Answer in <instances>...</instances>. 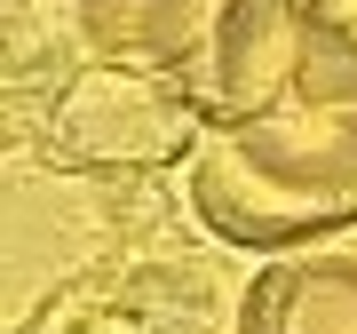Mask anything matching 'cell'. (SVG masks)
<instances>
[{
  "label": "cell",
  "instance_id": "obj_5",
  "mask_svg": "<svg viewBox=\"0 0 357 334\" xmlns=\"http://www.w3.org/2000/svg\"><path fill=\"white\" fill-rule=\"evenodd\" d=\"M230 334H357V231L270 255L238 286Z\"/></svg>",
  "mask_w": 357,
  "mask_h": 334
},
{
  "label": "cell",
  "instance_id": "obj_2",
  "mask_svg": "<svg viewBox=\"0 0 357 334\" xmlns=\"http://www.w3.org/2000/svg\"><path fill=\"white\" fill-rule=\"evenodd\" d=\"M8 136L56 175H159L206 143V103L167 64H128V56L79 48L64 80L24 119H8Z\"/></svg>",
  "mask_w": 357,
  "mask_h": 334
},
{
  "label": "cell",
  "instance_id": "obj_3",
  "mask_svg": "<svg viewBox=\"0 0 357 334\" xmlns=\"http://www.w3.org/2000/svg\"><path fill=\"white\" fill-rule=\"evenodd\" d=\"M222 279L230 270H215L191 247H128L72 270L16 334H222L238 326Z\"/></svg>",
  "mask_w": 357,
  "mask_h": 334
},
{
  "label": "cell",
  "instance_id": "obj_7",
  "mask_svg": "<svg viewBox=\"0 0 357 334\" xmlns=\"http://www.w3.org/2000/svg\"><path fill=\"white\" fill-rule=\"evenodd\" d=\"M294 103L357 128V0H310V40H302Z\"/></svg>",
  "mask_w": 357,
  "mask_h": 334
},
{
  "label": "cell",
  "instance_id": "obj_1",
  "mask_svg": "<svg viewBox=\"0 0 357 334\" xmlns=\"http://www.w3.org/2000/svg\"><path fill=\"white\" fill-rule=\"evenodd\" d=\"M191 215L206 239L246 255H294L357 231V128L310 103L206 128L191 152Z\"/></svg>",
  "mask_w": 357,
  "mask_h": 334
},
{
  "label": "cell",
  "instance_id": "obj_6",
  "mask_svg": "<svg viewBox=\"0 0 357 334\" xmlns=\"http://www.w3.org/2000/svg\"><path fill=\"white\" fill-rule=\"evenodd\" d=\"M222 0H64L72 32L88 56H128V64H167L191 80L206 56Z\"/></svg>",
  "mask_w": 357,
  "mask_h": 334
},
{
  "label": "cell",
  "instance_id": "obj_4",
  "mask_svg": "<svg viewBox=\"0 0 357 334\" xmlns=\"http://www.w3.org/2000/svg\"><path fill=\"white\" fill-rule=\"evenodd\" d=\"M302 40H310V0H222L215 32H206V56L191 72V88L206 103V128L262 119L278 103H294Z\"/></svg>",
  "mask_w": 357,
  "mask_h": 334
}]
</instances>
